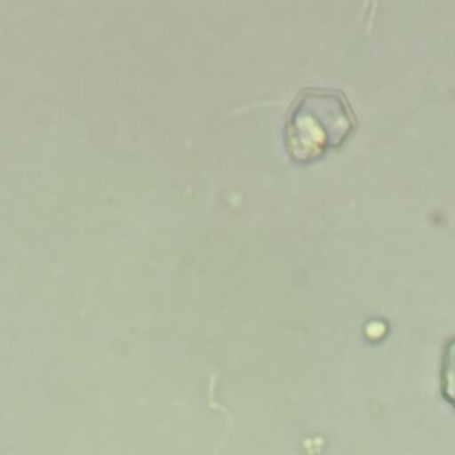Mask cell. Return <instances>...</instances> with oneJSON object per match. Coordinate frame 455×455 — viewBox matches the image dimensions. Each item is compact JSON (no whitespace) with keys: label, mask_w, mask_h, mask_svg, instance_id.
I'll return each instance as SVG.
<instances>
[{"label":"cell","mask_w":455,"mask_h":455,"mask_svg":"<svg viewBox=\"0 0 455 455\" xmlns=\"http://www.w3.org/2000/svg\"><path fill=\"white\" fill-rule=\"evenodd\" d=\"M357 119L343 91L304 87L284 119V148L293 162L307 164L339 148L355 130Z\"/></svg>","instance_id":"1"},{"label":"cell","mask_w":455,"mask_h":455,"mask_svg":"<svg viewBox=\"0 0 455 455\" xmlns=\"http://www.w3.org/2000/svg\"><path fill=\"white\" fill-rule=\"evenodd\" d=\"M441 391L444 398L455 407V338H451L444 348L441 368Z\"/></svg>","instance_id":"2"}]
</instances>
